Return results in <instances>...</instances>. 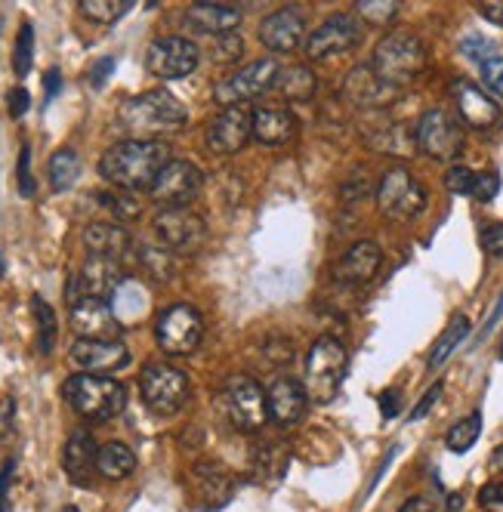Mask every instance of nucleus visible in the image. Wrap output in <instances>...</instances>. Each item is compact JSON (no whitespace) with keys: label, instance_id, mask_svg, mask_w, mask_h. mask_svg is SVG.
<instances>
[{"label":"nucleus","instance_id":"44","mask_svg":"<svg viewBox=\"0 0 503 512\" xmlns=\"http://www.w3.org/2000/svg\"><path fill=\"white\" fill-rule=\"evenodd\" d=\"M482 247L494 256V260H503V223H488L482 229Z\"/></svg>","mask_w":503,"mask_h":512},{"label":"nucleus","instance_id":"54","mask_svg":"<svg viewBox=\"0 0 503 512\" xmlns=\"http://www.w3.org/2000/svg\"><path fill=\"white\" fill-rule=\"evenodd\" d=\"M479 500L485 506H503V482H494V485H485L479 491Z\"/></svg>","mask_w":503,"mask_h":512},{"label":"nucleus","instance_id":"14","mask_svg":"<svg viewBox=\"0 0 503 512\" xmlns=\"http://www.w3.org/2000/svg\"><path fill=\"white\" fill-rule=\"evenodd\" d=\"M198 47L189 38H179V34H170V38H158L149 44L146 50V68L161 81H179L189 78L198 68Z\"/></svg>","mask_w":503,"mask_h":512},{"label":"nucleus","instance_id":"35","mask_svg":"<svg viewBox=\"0 0 503 512\" xmlns=\"http://www.w3.org/2000/svg\"><path fill=\"white\" fill-rule=\"evenodd\" d=\"M479 435H482V414H470V417H463L457 420L448 435H445V442L454 454H466L476 442H479Z\"/></svg>","mask_w":503,"mask_h":512},{"label":"nucleus","instance_id":"10","mask_svg":"<svg viewBox=\"0 0 503 512\" xmlns=\"http://www.w3.org/2000/svg\"><path fill=\"white\" fill-rule=\"evenodd\" d=\"M417 149L436 161H454L463 152V127L445 108H429L414 130Z\"/></svg>","mask_w":503,"mask_h":512},{"label":"nucleus","instance_id":"28","mask_svg":"<svg viewBox=\"0 0 503 512\" xmlns=\"http://www.w3.org/2000/svg\"><path fill=\"white\" fill-rule=\"evenodd\" d=\"M238 22H241V10L226 7V4H195L186 13V25L192 31L213 34V38H220V34H232L238 28Z\"/></svg>","mask_w":503,"mask_h":512},{"label":"nucleus","instance_id":"9","mask_svg":"<svg viewBox=\"0 0 503 512\" xmlns=\"http://www.w3.org/2000/svg\"><path fill=\"white\" fill-rule=\"evenodd\" d=\"M204 337V321L198 315V309L176 303L170 309H164L155 321V340L167 355H189L201 346Z\"/></svg>","mask_w":503,"mask_h":512},{"label":"nucleus","instance_id":"22","mask_svg":"<svg viewBox=\"0 0 503 512\" xmlns=\"http://www.w3.org/2000/svg\"><path fill=\"white\" fill-rule=\"evenodd\" d=\"M306 34V19L294 10V7H284V10H275L272 16H266L260 22V41L275 50V53H291L300 47Z\"/></svg>","mask_w":503,"mask_h":512},{"label":"nucleus","instance_id":"38","mask_svg":"<svg viewBox=\"0 0 503 512\" xmlns=\"http://www.w3.org/2000/svg\"><path fill=\"white\" fill-rule=\"evenodd\" d=\"M358 16L371 25H389L399 16V4H392V0H358Z\"/></svg>","mask_w":503,"mask_h":512},{"label":"nucleus","instance_id":"20","mask_svg":"<svg viewBox=\"0 0 503 512\" xmlns=\"http://www.w3.org/2000/svg\"><path fill=\"white\" fill-rule=\"evenodd\" d=\"M451 96L457 102V112H460V118H463L466 127H473V130H491L500 121L497 102L485 90H479L476 84L460 78V81L451 84Z\"/></svg>","mask_w":503,"mask_h":512},{"label":"nucleus","instance_id":"43","mask_svg":"<svg viewBox=\"0 0 503 512\" xmlns=\"http://www.w3.org/2000/svg\"><path fill=\"white\" fill-rule=\"evenodd\" d=\"M497 192H500V176L497 173H476V186H473L476 201L488 204V201L497 198Z\"/></svg>","mask_w":503,"mask_h":512},{"label":"nucleus","instance_id":"6","mask_svg":"<svg viewBox=\"0 0 503 512\" xmlns=\"http://www.w3.org/2000/svg\"><path fill=\"white\" fill-rule=\"evenodd\" d=\"M139 389L146 408L158 417H173L189 401V377L164 361H152L139 374Z\"/></svg>","mask_w":503,"mask_h":512},{"label":"nucleus","instance_id":"48","mask_svg":"<svg viewBox=\"0 0 503 512\" xmlns=\"http://www.w3.org/2000/svg\"><path fill=\"white\" fill-rule=\"evenodd\" d=\"M28 105H31V96H28L25 87H16V90L7 93V108H10V115H13V118H22V115L28 112Z\"/></svg>","mask_w":503,"mask_h":512},{"label":"nucleus","instance_id":"40","mask_svg":"<svg viewBox=\"0 0 503 512\" xmlns=\"http://www.w3.org/2000/svg\"><path fill=\"white\" fill-rule=\"evenodd\" d=\"M139 260H142V266H146L149 275H155L161 281L173 275V256L164 247H142L139 250Z\"/></svg>","mask_w":503,"mask_h":512},{"label":"nucleus","instance_id":"1","mask_svg":"<svg viewBox=\"0 0 503 512\" xmlns=\"http://www.w3.org/2000/svg\"><path fill=\"white\" fill-rule=\"evenodd\" d=\"M170 161H173L170 149L158 139H124L102 155L99 173L118 189H127V192L149 189L152 192L155 179L161 176V170Z\"/></svg>","mask_w":503,"mask_h":512},{"label":"nucleus","instance_id":"60","mask_svg":"<svg viewBox=\"0 0 503 512\" xmlns=\"http://www.w3.org/2000/svg\"><path fill=\"white\" fill-rule=\"evenodd\" d=\"M62 512H78V506H65Z\"/></svg>","mask_w":503,"mask_h":512},{"label":"nucleus","instance_id":"23","mask_svg":"<svg viewBox=\"0 0 503 512\" xmlns=\"http://www.w3.org/2000/svg\"><path fill=\"white\" fill-rule=\"evenodd\" d=\"M343 96L358 108H383V105H389L395 96H399V90L383 84L374 75L371 65H358V68L349 71L346 81H343Z\"/></svg>","mask_w":503,"mask_h":512},{"label":"nucleus","instance_id":"32","mask_svg":"<svg viewBox=\"0 0 503 512\" xmlns=\"http://www.w3.org/2000/svg\"><path fill=\"white\" fill-rule=\"evenodd\" d=\"M96 469L105 475V479L118 482V479H127V475L136 469V457H133V451L124 442H109V445L99 448Z\"/></svg>","mask_w":503,"mask_h":512},{"label":"nucleus","instance_id":"58","mask_svg":"<svg viewBox=\"0 0 503 512\" xmlns=\"http://www.w3.org/2000/svg\"><path fill=\"white\" fill-rule=\"evenodd\" d=\"M44 81H47V99H53V96H56V90L62 87V75H59V68H50Z\"/></svg>","mask_w":503,"mask_h":512},{"label":"nucleus","instance_id":"39","mask_svg":"<svg viewBox=\"0 0 503 512\" xmlns=\"http://www.w3.org/2000/svg\"><path fill=\"white\" fill-rule=\"evenodd\" d=\"M31 59H34V28L25 22L19 28V38H16V50H13V68H16V75L25 78L28 71H31Z\"/></svg>","mask_w":503,"mask_h":512},{"label":"nucleus","instance_id":"26","mask_svg":"<svg viewBox=\"0 0 503 512\" xmlns=\"http://www.w3.org/2000/svg\"><path fill=\"white\" fill-rule=\"evenodd\" d=\"M383 263V250L374 241H358L346 250V256L337 263V281L343 284H368Z\"/></svg>","mask_w":503,"mask_h":512},{"label":"nucleus","instance_id":"7","mask_svg":"<svg viewBox=\"0 0 503 512\" xmlns=\"http://www.w3.org/2000/svg\"><path fill=\"white\" fill-rule=\"evenodd\" d=\"M377 207L386 219L408 223V219H414L426 210V189L420 186V179L411 170L392 167L383 173L380 186H377Z\"/></svg>","mask_w":503,"mask_h":512},{"label":"nucleus","instance_id":"17","mask_svg":"<svg viewBox=\"0 0 503 512\" xmlns=\"http://www.w3.org/2000/svg\"><path fill=\"white\" fill-rule=\"evenodd\" d=\"M68 358L84 374H115L130 364V349L121 340H75L68 349Z\"/></svg>","mask_w":503,"mask_h":512},{"label":"nucleus","instance_id":"41","mask_svg":"<svg viewBox=\"0 0 503 512\" xmlns=\"http://www.w3.org/2000/svg\"><path fill=\"white\" fill-rule=\"evenodd\" d=\"M241 53H244V41H241L238 31L213 38V59H217V62H238Z\"/></svg>","mask_w":503,"mask_h":512},{"label":"nucleus","instance_id":"3","mask_svg":"<svg viewBox=\"0 0 503 512\" xmlns=\"http://www.w3.org/2000/svg\"><path fill=\"white\" fill-rule=\"evenodd\" d=\"M62 395L78 417L102 423L112 420L127 408V389L112 377H96V374H75L62 386Z\"/></svg>","mask_w":503,"mask_h":512},{"label":"nucleus","instance_id":"61","mask_svg":"<svg viewBox=\"0 0 503 512\" xmlns=\"http://www.w3.org/2000/svg\"><path fill=\"white\" fill-rule=\"evenodd\" d=\"M500 358H503V343H500Z\"/></svg>","mask_w":503,"mask_h":512},{"label":"nucleus","instance_id":"51","mask_svg":"<svg viewBox=\"0 0 503 512\" xmlns=\"http://www.w3.org/2000/svg\"><path fill=\"white\" fill-rule=\"evenodd\" d=\"M13 417H16V398L13 395H4V398H0V438L10 432Z\"/></svg>","mask_w":503,"mask_h":512},{"label":"nucleus","instance_id":"45","mask_svg":"<svg viewBox=\"0 0 503 512\" xmlns=\"http://www.w3.org/2000/svg\"><path fill=\"white\" fill-rule=\"evenodd\" d=\"M482 75H485V84L491 87V93H497L503 99V56H494L482 65Z\"/></svg>","mask_w":503,"mask_h":512},{"label":"nucleus","instance_id":"57","mask_svg":"<svg viewBox=\"0 0 503 512\" xmlns=\"http://www.w3.org/2000/svg\"><path fill=\"white\" fill-rule=\"evenodd\" d=\"M399 512H436V503L429 500V497H411V500L402 503Z\"/></svg>","mask_w":503,"mask_h":512},{"label":"nucleus","instance_id":"62","mask_svg":"<svg viewBox=\"0 0 503 512\" xmlns=\"http://www.w3.org/2000/svg\"><path fill=\"white\" fill-rule=\"evenodd\" d=\"M0 269H4V263H0Z\"/></svg>","mask_w":503,"mask_h":512},{"label":"nucleus","instance_id":"36","mask_svg":"<svg viewBox=\"0 0 503 512\" xmlns=\"http://www.w3.org/2000/svg\"><path fill=\"white\" fill-rule=\"evenodd\" d=\"M31 312H34V321H38V349L44 355H50L56 346V334H59L56 312L41 297H31Z\"/></svg>","mask_w":503,"mask_h":512},{"label":"nucleus","instance_id":"15","mask_svg":"<svg viewBox=\"0 0 503 512\" xmlns=\"http://www.w3.org/2000/svg\"><path fill=\"white\" fill-rule=\"evenodd\" d=\"M254 136V112L244 105L223 108V112L207 124V149L213 155H235L241 152L247 139Z\"/></svg>","mask_w":503,"mask_h":512},{"label":"nucleus","instance_id":"59","mask_svg":"<svg viewBox=\"0 0 503 512\" xmlns=\"http://www.w3.org/2000/svg\"><path fill=\"white\" fill-rule=\"evenodd\" d=\"M491 466H494V469H503V445L491 454Z\"/></svg>","mask_w":503,"mask_h":512},{"label":"nucleus","instance_id":"5","mask_svg":"<svg viewBox=\"0 0 503 512\" xmlns=\"http://www.w3.org/2000/svg\"><path fill=\"white\" fill-rule=\"evenodd\" d=\"M346 368H349V355L337 337L325 334L312 343L309 358H306V386L303 389L315 405H328V401L337 398Z\"/></svg>","mask_w":503,"mask_h":512},{"label":"nucleus","instance_id":"11","mask_svg":"<svg viewBox=\"0 0 503 512\" xmlns=\"http://www.w3.org/2000/svg\"><path fill=\"white\" fill-rule=\"evenodd\" d=\"M278 62L275 59H257L250 62L238 71H232L229 78H223L217 87H213V99L223 102V108H232V105H241L247 99H254L266 90L275 87L278 81Z\"/></svg>","mask_w":503,"mask_h":512},{"label":"nucleus","instance_id":"34","mask_svg":"<svg viewBox=\"0 0 503 512\" xmlns=\"http://www.w3.org/2000/svg\"><path fill=\"white\" fill-rule=\"evenodd\" d=\"M47 173H50V186H53L56 192H65V189L75 186L78 176H81V158H78L75 152H71V149H59V152L50 158Z\"/></svg>","mask_w":503,"mask_h":512},{"label":"nucleus","instance_id":"55","mask_svg":"<svg viewBox=\"0 0 503 512\" xmlns=\"http://www.w3.org/2000/svg\"><path fill=\"white\" fill-rule=\"evenodd\" d=\"M13 460L4 463V469H0V512H7V488H10V479H13Z\"/></svg>","mask_w":503,"mask_h":512},{"label":"nucleus","instance_id":"30","mask_svg":"<svg viewBox=\"0 0 503 512\" xmlns=\"http://www.w3.org/2000/svg\"><path fill=\"white\" fill-rule=\"evenodd\" d=\"M109 303H112V312L118 315V321H121V324H130V321H136V318L146 315V309H149V294L139 287V281L124 278V284L115 290V297H112Z\"/></svg>","mask_w":503,"mask_h":512},{"label":"nucleus","instance_id":"8","mask_svg":"<svg viewBox=\"0 0 503 512\" xmlns=\"http://www.w3.org/2000/svg\"><path fill=\"white\" fill-rule=\"evenodd\" d=\"M220 398H223V411L235 429H241V432L263 429V423L269 417V405H266V392L257 380L235 374L226 380Z\"/></svg>","mask_w":503,"mask_h":512},{"label":"nucleus","instance_id":"25","mask_svg":"<svg viewBox=\"0 0 503 512\" xmlns=\"http://www.w3.org/2000/svg\"><path fill=\"white\" fill-rule=\"evenodd\" d=\"M96 457H99V448L93 442V435L87 429H75L62 448V469L75 485H87L90 472L96 466Z\"/></svg>","mask_w":503,"mask_h":512},{"label":"nucleus","instance_id":"42","mask_svg":"<svg viewBox=\"0 0 503 512\" xmlns=\"http://www.w3.org/2000/svg\"><path fill=\"white\" fill-rule=\"evenodd\" d=\"M445 186L451 195H473V186H476V173L470 167H451L445 173Z\"/></svg>","mask_w":503,"mask_h":512},{"label":"nucleus","instance_id":"18","mask_svg":"<svg viewBox=\"0 0 503 512\" xmlns=\"http://www.w3.org/2000/svg\"><path fill=\"white\" fill-rule=\"evenodd\" d=\"M204 186V176L192 161H170L152 186V198L167 207H186Z\"/></svg>","mask_w":503,"mask_h":512},{"label":"nucleus","instance_id":"12","mask_svg":"<svg viewBox=\"0 0 503 512\" xmlns=\"http://www.w3.org/2000/svg\"><path fill=\"white\" fill-rule=\"evenodd\" d=\"M155 235L170 253H198L207 241L204 219L189 207H167L155 216Z\"/></svg>","mask_w":503,"mask_h":512},{"label":"nucleus","instance_id":"29","mask_svg":"<svg viewBox=\"0 0 503 512\" xmlns=\"http://www.w3.org/2000/svg\"><path fill=\"white\" fill-rule=\"evenodd\" d=\"M84 244H87L90 256H102V260L118 263L121 256L130 250V235L112 223H90L84 229Z\"/></svg>","mask_w":503,"mask_h":512},{"label":"nucleus","instance_id":"47","mask_svg":"<svg viewBox=\"0 0 503 512\" xmlns=\"http://www.w3.org/2000/svg\"><path fill=\"white\" fill-rule=\"evenodd\" d=\"M31 152H28V145L22 149V155H19V192L25 195V198H31L34 195V182H31Z\"/></svg>","mask_w":503,"mask_h":512},{"label":"nucleus","instance_id":"52","mask_svg":"<svg viewBox=\"0 0 503 512\" xmlns=\"http://www.w3.org/2000/svg\"><path fill=\"white\" fill-rule=\"evenodd\" d=\"M102 201H105V207H112V210H115V213H121V216H136V213H139V204H136V201H130V198L102 195Z\"/></svg>","mask_w":503,"mask_h":512},{"label":"nucleus","instance_id":"4","mask_svg":"<svg viewBox=\"0 0 503 512\" xmlns=\"http://www.w3.org/2000/svg\"><path fill=\"white\" fill-rule=\"evenodd\" d=\"M426 65V44L411 31H389L377 44L371 68L374 75L389 87H405L411 84Z\"/></svg>","mask_w":503,"mask_h":512},{"label":"nucleus","instance_id":"21","mask_svg":"<svg viewBox=\"0 0 503 512\" xmlns=\"http://www.w3.org/2000/svg\"><path fill=\"white\" fill-rule=\"evenodd\" d=\"M266 405H269V417L278 426H297L306 414L309 395L303 389V383L291 380V377H278L269 389H266Z\"/></svg>","mask_w":503,"mask_h":512},{"label":"nucleus","instance_id":"56","mask_svg":"<svg viewBox=\"0 0 503 512\" xmlns=\"http://www.w3.org/2000/svg\"><path fill=\"white\" fill-rule=\"evenodd\" d=\"M479 13H482L488 22L503 25V0H488V4H482V7H479Z\"/></svg>","mask_w":503,"mask_h":512},{"label":"nucleus","instance_id":"27","mask_svg":"<svg viewBox=\"0 0 503 512\" xmlns=\"http://www.w3.org/2000/svg\"><path fill=\"white\" fill-rule=\"evenodd\" d=\"M254 136L263 145H287L297 139V118L287 108H257L254 112Z\"/></svg>","mask_w":503,"mask_h":512},{"label":"nucleus","instance_id":"37","mask_svg":"<svg viewBox=\"0 0 503 512\" xmlns=\"http://www.w3.org/2000/svg\"><path fill=\"white\" fill-rule=\"evenodd\" d=\"M133 0H84L81 4V13L93 22H102V25H112L118 22L124 13H130Z\"/></svg>","mask_w":503,"mask_h":512},{"label":"nucleus","instance_id":"50","mask_svg":"<svg viewBox=\"0 0 503 512\" xmlns=\"http://www.w3.org/2000/svg\"><path fill=\"white\" fill-rule=\"evenodd\" d=\"M115 71V59L112 56H105V59H99L93 68H90V84L93 87H102L105 81H109V75Z\"/></svg>","mask_w":503,"mask_h":512},{"label":"nucleus","instance_id":"2","mask_svg":"<svg viewBox=\"0 0 503 512\" xmlns=\"http://www.w3.org/2000/svg\"><path fill=\"white\" fill-rule=\"evenodd\" d=\"M121 127L130 139H155L158 133H176L189 121L186 105L167 90H149L127 99L118 112Z\"/></svg>","mask_w":503,"mask_h":512},{"label":"nucleus","instance_id":"46","mask_svg":"<svg viewBox=\"0 0 503 512\" xmlns=\"http://www.w3.org/2000/svg\"><path fill=\"white\" fill-rule=\"evenodd\" d=\"M460 50L470 56V59H479L482 65L488 62V56H491V41H485V38H466L463 44H460Z\"/></svg>","mask_w":503,"mask_h":512},{"label":"nucleus","instance_id":"49","mask_svg":"<svg viewBox=\"0 0 503 512\" xmlns=\"http://www.w3.org/2000/svg\"><path fill=\"white\" fill-rule=\"evenodd\" d=\"M439 395H442V383H436L433 389H429L426 395H423V401H420V405L411 411V423H417V420H423L429 411H433L436 408V401H439Z\"/></svg>","mask_w":503,"mask_h":512},{"label":"nucleus","instance_id":"16","mask_svg":"<svg viewBox=\"0 0 503 512\" xmlns=\"http://www.w3.org/2000/svg\"><path fill=\"white\" fill-rule=\"evenodd\" d=\"M121 284H124V275H121V266L115 260L90 256V260L84 263V269L78 275H71V281H68V306L84 300V297L112 300Z\"/></svg>","mask_w":503,"mask_h":512},{"label":"nucleus","instance_id":"31","mask_svg":"<svg viewBox=\"0 0 503 512\" xmlns=\"http://www.w3.org/2000/svg\"><path fill=\"white\" fill-rule=\"evenodd\" d=\"M275 90L287 102H306L315 93V75H312L306 65H287V68L278 71Z\"/></svg>","mask_w":503,"mask_h":512},{"label":"nucleus","instance_id":"53","mask_svg":"<svg viewBox=\"0 0 503 512\" xmlns=\"http://www.w3.org/2000/svg\"><path fill=\"white\" fill-rule=\"evenodd\" d=\"M380 411H383V417H395V414L402 411V395L395 392V389L383 392V395H380Z\"/></svg>","mask_w":503,"mask_h":512},{"label":"nucleus","instance_id":"19","mask_svg":"<svg viewBox=\"0 0 503 512\" xmlns=\"http://www.w3.org/2000/svg\"><path fill=\"white\" fill-rule=\"evenodd\" d=\"M121 327L124 324L112 312L109 300L84 297L71 303V331L78 334V340H118Z\"/></svg>","mask_w":503,"mask_h":512},{"label":"nucleus","instance_id":"33","mask_svg":"<svg viewBox=\"0 0 503 512\" xmlns=\"http://www.w3.org/2000/svg\"><path fill=\"white\" fill-rule=\"evenodd\" d=\"M470 334V318L466 315H454L451 318V324L445 327V334L436 340V346H433V352H429V368H442V364L454 355V349L463 343V337Z\"/></svg>","mask_w":503,"mask_h":512},{"label":"nucleus","instance_id":"24","mask_svg":"<svg viewBox=\"0 0 503 512\" xmlns=\"http://www.w3.org/2000/svg\"><path fill=\"white\" fill-rule=\"evenodd\" d=\"M192 488L201 497L204 509H220L229 503L235 485H232V475L226 472V466L213 463V460H201L192 466Z\"/></svg>","mask_w":503,"mask_h":512},{"label":"nucleus","instance_id":"13","mask_svg":"<svg viewBox=\"0 0 503 512\" xmlns=\"http://www.w3.org/2000/svg\"><path fill=\"white\" fill-rule=\"evenodd\" d=\"M358 44H362V22H358L352 13H334L309 34L303 50L312 62H321L331 56H343Z\"/></svg>","mask_w":503,"mask_h":512}]
</instances>
